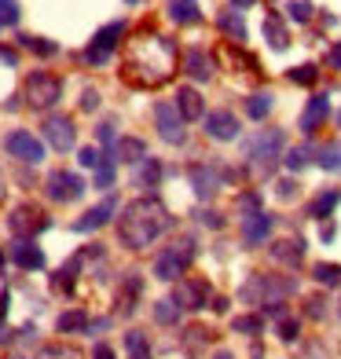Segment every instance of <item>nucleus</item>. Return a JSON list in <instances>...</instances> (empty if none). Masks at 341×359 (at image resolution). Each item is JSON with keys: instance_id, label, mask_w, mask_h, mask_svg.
Listing matches in <instances>:
<instances>
[{"instance_id": "nucleus-50", "label": "nucleus", "mask_w": 341, "mask_h": 359, "mask_svg": "<svg viewBox=\"0 0 341 359\" xmlns=\"http://www.w3.org/2000/svg\"><path fill=\"white\" fill-rule=\"evenodd\" d=\"M275 194H279L283 202L297 198V184H294V180H279V184H275Z\"/></svg>"}, {"instance_id": "nucleus-25", "label": "nucleus", "mask_w": 341, "mask_h": 359, "mask_svg": "<svg viewBox=\"0 0 341 359\" xmlns=\"http://www.w3.org/2000/svg\"><path fill=\"white\" fill-rule=\"evenodd\" d=\"M133 184H136V187H147V191H154V187L161 184V161H158V158H143L140 165H136Z\"/></svg>"}, {"instance_id": "nucleus-45", "label": "nucleus", "mask_w": 341, "mask_h": 359, "mask_svg": "<svg viewBox=\"0 0 341 359\" xmlns=\"http://www.w3.org/2000/svg\"><path fill=\"white\" fill-rule=\"evenodd\" d=\"M114 165H118V161H114V158H107L103 165L95 169V187H103V191H107V187L114 184Z\"/></svg>"}, {"instance_id": "nucleus-44", "label": "nucleus", "mask_w": 341, "mask_h": 359, "mask_svg": "<svg viewBox=\"0 0 341 359\" xmlns=\"http://www.w3.org/2000/svg\"><path fill=\"white\" fill-rule=\"evenodd\" d=\"M209 337H213V334H209V330H202V326H191V330L184 334V345H187V348L194 352V348H202V345H206Z\"/></svg>"}, {"instance_id": "nucleus-24", "label": "nucleus", "mask_w": 341, "mask_h": 359, "mask_svg": "<svg viewBox=\"0 0 341 359\" xmlns=\"http://www.w3.org/2000/svg\"><path fill=\"white\" fill-rule=\"evenodd\" d=\"M81 260H85V253L70 257L67 264H62V268L52 275V290H55V293H74V279H77V268H81Z\"/></svg>"}, {"instance_id": "nucleus-21", "label": "nucleus", "mask_w": 341, "mask_h": 359, "mask_svg": "<svg viewBox=\"0 0 341 359\" xmlns=\"http://www.w3.org/2000/svg\"><path fill=\"white\" fill-rule=\"evenodd\" d=\"M140 286H143V283H140V275H136V271H128L125 279H121V286H118V304H121V308H118V316H121V319H128V316L136 312Z\"/></svg>"}, {"instance_id": "nucleus-41", "label": "nucleus", "mask_w": 341, "mask_h": 359, "mask_svg": "<svg viewBox=\"0 0 341 359\" xmlns=\"http://www.w3.org/2000/svg\"><path fill=\"white\" fill-rule=\"evenodd\" d=\"M316 77H319V70L312 67V62H305V67L290 70V81H294V85H316Z\"/></svg>"}, {"instance_id": "nucleus-35", "label": "nucleus", "mask_w": 341, "mask_h": 359, "mask_svg": "<svg viewBox=\"0 0 341 359\" xmlns=\"http://www.w3.org/2000/svg\"><path fill=\"white\" fill-rule=\"evenodd\" d=\"M169 19L173 22H199V4L194 0H169Z\"/></svg>"}, {"instance_id": "nucleus-57", "label": "nucleus", "mask_w": 341, "mask_h": 359, "mask_svg": "<svg viewBox=\"0 0 341 359\" xmlns=\"http://www.w3.org/2000/svg\"><path fill=\"white\" fill-rule=\"evenodd\" d=\"M232 4H235V8H250V4H253V0H232Z\"/></svg>"}, {"instance_id": "nucleus-62", "label": "nucleus", "mask_w": 341, "mask_h": 359, "mask_svg": "<svg viewBox=\"0 0 341 359\" xmlns=\"http://www.w3.org/2000/svg\"><path fill=\"white\" fill-rule=\"evenodd\" d=\"M337 125H341V110H337Z\"/></svg>"}, {"instance_id": "nucleus-37", "label": "nucleus", "mask_w": 341, "mask_h": 359, "mask_svg": "<svg viewBox=\"0 0 341 359\" xmlns=\"http://www.w3.org/2000/svg\"><path fill=\"white\" fill-rule=\"evenodd\" d=\"M232 330L235 334H246V337H257V334L265 330V316H235Z\"/></svg>"}, {"instance_id": "nucleus-54", "label": "nucleus", "mask_w": 341, "mask_h": 359, "mask_svg": "<svg viewBox=\"0 0 341 359\" xmlns=\"http://www.w3.org/2000/svg\"><path fill=\"white\" fill-rule=\"evenodd\" d=\"M92 359H114V348H110V345H95Z\"/></svg>"}, {"instance_id": "nucleus-59", "label": "nucleus", "mask_w": 341, "mask_h": 359, "mask_svg": "<svg viewBox=\"0 0 341 359\" xmlns=\"http://www.w3.org/2000/svg\"><path fill=\"white\" fill-rule=\"evenodd\" d=\"M213 359H235V355H232V352H217Z\"/></svg>"}, {"instance_id": "nucleus-14", "label": "nucleus", "mask_w": 341, "mask_h": 359, "mask_svg": "<svg viewBox=\"0 0 341 359\" xmlns=\"http://www.w3.org/2000/svg\"><path fill=\"white\" fill-rule=\"evenodd\" d=\"M206 136L217 140V143L235 140V136H239V118H235L232 110H213V114H206Z\"/></svg>"}, {"instance_id": "nucleus-61", "label": "nucleus", "mask_w": 341, "mask_h": 359, "mask_svg": "<svg viewBox=\"0 0 341 359\" xmlns=\"http://www.w3.org/2000/svg\"><path fill=\"white\" fill-rule=\"evenodd\" d=\"M125 4H140V0H125Z\"/></svg>"}, {"instance_id": "nucleus-28", "label": "nucleus", "mask_w": 341, "mask_h": 359, "mask_svg": "<svg viewBox=\"0 0 341 359\" xmlns=\"http://www.w3.org/2000/svg\"><path fill=\"white\" fill-rule=\"evenodd\" d=\"M88 312L85 308H70V312H62L59 319H55V330L59 334H77V330H88Z\"/></svg>"}, {"instance_id": "nucleus-49", "label": "nucleus", "mask_w": 341, "mask_h": 359, "mask_svg": "<svg viewBox=\"0 0 341 359\" xmlns=\"http://www.w3.org/2000/svg\"><path fill=\"white\" fill-rule=\"evenodd\" d=\"M95 140H100L103 147L118 143V140H114V121H100V125H95Z\"/></svg>"}, {"instance_id": "nucleus-63", "label": "nucleus", "mask_w": 341, "mask_h": 359, "mask_svg": "<svg viewBox=\"0 0 341 359\" xmlns=\"http://www.w3.org/2000/svg\"><path fill=\"white\" fill-rule=\"evenodd\" d=\"M15 359H26V355H15Z\"/></svg>"}, {"instance_id": "nucleus-39", "label": "nucleus", "mask_w": 341, "mask_h": 359, "mask_svg": "<svg viewBox=\"0 0 341 359\" xmlns=\"http://www.w3.org/2000/svg\"><path fill=\"white\" fill-rule=\"evenodd\" d=\"M239 213L242 217H253V213H261V194H257V191H246V194H239Z\"/></svg>"}, {"instance_id": "nucleus-8", "label": "nucleus", "mask_w": 341, "mask_h": 359, "mask_svg": "<svg viewBox=\"0 0 341 359\" xmlns=\"http://www.w3.org/2000/svg\"><path fill=\"white\" fill-rule=\"evenodd\" d=\"M44 191H48V198H52V202L67 205V202H77L81 194H85V180H81L77 172L55 169V172H48V180H44Z\"/></svg>"}, {"instance_id": "nucleus-4", "label": "nucleus", "mask_w": 341, "mask_h": 359, "mask_svg": "<svg viewBox=\"0 0 341 359\" xmlns=\"http://www.w3.org/2000/svg\"><path fill=\"white\" fill-rule=\"evenodd\" d=\"M62 95V77L48 74V70H34L22 85V100L29 110H52Z\"/></svg>"}, {"instance_id": "nucleus-7", "label": "nucleus", "mask_w": 341, "mask_h": 359, "mask_svg": "<svg viewBox=\"0 0 341 359\" xmlns=\"http://www.w3.org/2000/svg\"><path fill=\"white\" fill-rule=\"evenodd\" d=\"M121 34H125V22H121V19H118V22H107L100 34L88 41L85 62H92V67H103V62H110V55H114V48H118Z\"/></svg>"}, {"instance_id": "nucleus-11", "label": "nucleus", "mask_w": 341, "mask_h": 359, "mask_svg": "<svg viewBox=\"0 0 341 359\" xmlns=\"http://www.w3.org/2000/svg\"><path fill=\"white\" fill-rule=\"evenodd\" d=\"M187 180H191L194 194H199V198L206 202V198H213V194L220 191V184H224V169L213 165V161H194V165L187 169Z\"/></svg>"}, {"instance_id": "nucleus-40", "label": "nucleus", "mask_w": 341, "mask_h": 359, "mask_svg": "<svg viewBox=\"0 0 341 359\" xmlns=\"http://www.w3.org/2000/svg\"><path fill=\"white\" fill-rule=\"evenodd\" d=\"M19 0H0V26H19Z\"/></svg>"}, {"instance_id": "nucleus-12", "label": "nucleus", "mask_w": 341, "mask_h": 359, "mask_svg": "<svg viewBox=\"0 0 341 359\" xmlns=\"http://www.w3.org/2000/svg\"><path fill=\"white\" fill-rule=\"evenodd\" d=\"M8 227L15 231V238H34L37 231L48 227V217H44V209H37V205H15L11 217H8Z\"/></svg>"}, {"instance_id": "nucleus-29", "label": "nucleus", "mask_w": 341, "mask_h": 359, "mask_svg": "<svg viewBox=\"0 0 341 359\" xmlns=\"http://www.w3.org/2000/svg\"><path fill=\"white\" fill-rule=\"evenodd\" d=\"M265 37H268V44L275 48V52H286L290 34H286V26H283L279 15H268V19H265Z\"/></svg>"}, {"instance_id": "nucleus-19", "label": "nucleus", "mask_w": 341, "mask_h": 359, "mask_svg": "<svg viewBox=\"0 0 341 359\" xmlns=\"http://www.w3.org/2000/svg\"><path fill=\"white\" fill-rule=\"evenodd\" d=\"M327 118H330V100H327V95H312V100H308V107L301 110V133L312 136Z\"/></svg>"}, {"instance_id": "nucleus-26", "label": "nucleus", "mask_w": 341, "mask_h": 359, "mask_svg": "<svg viewBox=\"0 0 341 359\" xmlns=\"http://www.w3.org/2000/svg\"><path fill=\"white\" fill-rule=\"evenodd\" d=\"M337 202H341V194L334 191V187H327V191H319L312 202H308V217H316V220H323V217H330L334 209H337Z\"/></svg>"}, {"instance_id": "nucleus-42", "label": "nucleus", "mask_w": 341, "mask_h": 359, "mask_svg": "<svg viewBox=\"0 0 341 359\" xmlns=\"http://www.w3.org/2000/svg\"><path fill=\"white\" fill-rule=\"evenodd\" d=\"M286 11H290V19H294V22H308V19H312V4H308V0H290Z\"/></svg>"}, {"instance_id": "nucleus-53", "label": "nucleus", "mask_w": 341, "mask_h": 359, "mask_svg": "<svg viewBox=\"0 0 341 359\" xmlns=\"http://www.w3.org/2000/svg\"><path fill=\"white\" fill-rule=\"evenodd\" d=\"M0 62H4V67H19V55H15L11 48H0Z\"/></svg>"}, {"instance_id": "nucleus-13", "label": "nucleus", "mask_w": 341, "mask_h": 359, "mask_svg": "<svg viewBox=\"0 0 341 359\" xmlns=\"http://www.w3.org/2000/svg\"><path fill=\"white\" fill-rule=\"evenodd\" d=\"M173 301L180 308H187V312H199V308L209 304V283L184 275V279H176V286H173Z\"/></svg>"}, {"instance_id": "nucleus-22", "label": "nucleus", "mask_w": 341, "mask_h": 359, "mask_svg": "<svg viewBox=\"0 0 341 359\" xmlns=\"http://www.w3.org/2000/svg\"><path fill=\"white\" fill-rule=\"evenodd\" d=\"M272 260H279L286 268H297L305 260V238H283V242H272Z\"/></svg>"}, {"instance_id": "nucleus-9", "label": "nucleus", "mask_w": 341, "mask_h": 359, "mask_svg": "<svg viewBox=\"0 0 341 359\" xmlns=\"http://www.w3.org/2000/svg\"><path fill=\"white\" fill-rule=\"evenodd\" d=\"M154 125H158V136L173 143V147H180L187 140V128H184V118H180V110H176V103H154Z\"/></svg>"}, {"instance_id": "nucleus-33", "label": "nucleus", "mask_w": 341, "mask_h": 359, "mask_svg": "<svg viewBox=\"0 0 341 359\" xmlns=\"http://www.w3.org/2000/svg\"><path fill=\"white\" fill-rule=\"evenodd\" d=\"M125 352L128 359H151V341L143 330H128L125 334Z\"/></svg>"}, {"instance_id": "nucleus-15", "label": "nucleus", "mask_w": 341, "mask_h": 359, "mask_svg": "<svg viewBox=\"0 0 341 359\" xmlns=\"http://www.w3.org/2000/svg\"><path fill=\"white\" fill-rule=\"evenodd\" d=\"M114 213H118V198H114V194H110V198H103L100 205H92L88 209V213L85 217H81V220H74V231L77 235H88V231H100V227L114 217Z\"/></svg>"}, {"instance_id": "nucleus-20", "label": "nucleus", "mask_w": 341, "mask_h": 359, "mask_svg": "<svg viewBox=\"0 0 341 359\" xmlns=\"http://www.w3.org/2000/svg\"><path fill=\"white\" fill-rule=\"evenodd\" d=\"M184 74L194 81H209L213 77V55L206 48H187L184 52Z\"/></svg>"}, {"instance_id": "nucleus-17", "label": "nucleus", "mask_w": 341, "mask_h": 359, "mask_svg": "<svg viewBox=\"0 0 341 359\" xmlns=\"http://www.w3.org/2000/svg\"><path fill=\"white\" fill-rule=\"evenodd\" d=\"M11 260L26 271H37V268H44V250L34 238H15L11 242Z\"/></svg>"}, {"instance_id": "nucleus-18", "label": "nucleus", "mask_w": 341, "mask_h": 359, "mask_svg": "<svg viewBox=\"0 0 341 359\" xmlns=\"http://www.w3.org/2000/svg\"><path fill=\"white\" fill-rule=\"evenodd\" d=\"M110 158L114 161H125V165H140L143 158H151L147 154V143L143 140H136V136H121L118 143L110 147Z\"/></svg>"}, {"instance_id": "nucleus-47", "label": "nucleus", "mask_w": 341, "mask_h": 359, "mask_svg": "<svg viewBox=\"0 0 341 359\" xmlns=\"http://www.w3.org/2000/svg\"><path fill=\"white\" fill-rule=\"evenodd\" d=\"M77 107L85 110V114L100 110V88H85V92H81V100H77Z\"/></svg>"}, {"instance_id": "nucleus-6", "label": "nucleus", "mask_w": 341, "mask_h": 359, "mask_svg": "<svg viewBox=\"0 0 341 359\" xmlns=\"http://www.w3.org/2000/svg\"><path fill=\"white\" fill-rule=\"evenodd\" d=\"M4 151L11 158H19L22 165H41L44 161V143L29 133V128H15V133L4 136Z\"/></svg>"}, {"instance_id": "nucleus-3", "label": "nucleus", "mask_w": 341, "mask_h": 359, "mask_svg": "<svg viewBox=\"0 0 341 359\" xmlns=\"http://www.w3.org/2000/svg\"><path fill=\"white\" fill-rule=\"evenodd\" d=\"M194 260V238L191 235H180L173 242V246H166L158 257H154V279H161V283H176L180 275L187 271V264Z\"/></svg>"}, {"instance_id": "nucleus-30", "label": "nucleus", "mask_w": 341, "mask_h": 359, "mask_svg": "<svg viewBox=\"0 0 341 359\" xmlns=\"http://www.w3.org/2000/svg\"><path fill=\"white\" fill-rule=\"evenodd\" d=\"M272 107H275V95L272 92H253L250 100H246V114L253 121H265L268 114H272Z\"/></svg>"}, {"instance_id": "nucleus-1", "label": "nucleus", "mask_w": 341, "mask_h": 359, "mask_svg": "<svg viewBox=\"0 0 341 359\" xmlns=\"http://www.w3.org/2000/svg\"><path fill=\"white\" fill-rule=\"evenodd\" d=\"M173 227L169 209L161 205L154 194H143V198H133L121 217H118V238L125 250H147L158 235H166Z\"/></svg>"}, {"instance_id": "nucleus-23", "label": "nucleus", "mask_w": 341, "mask_h": 359, "mask_svg": "<svg viewBox=\"0 0 341 359\" xmlns=\"http://www.w3.org/2000/svg\"><path fill=\"white\" fill-rule=\"evenodd\" d=\"M176 110H180L184 121H199L206 118V103L194 88H176Z\"/></svg>"}, {"instance_id": "nucleus-60", "label": "nucleus", "mask_w": 341, "mask_h": 359, "mask_svg": "<svg viewBox=\"0 0 341 359\" xmlns=\"http://www.w3.org/2000/svg\"><path fill=\"white\" fill-rule=\"evenodd\" d=\"M4 191H8V187H4V176H0V198H4Z\"/></svg>"}, {"instance_id": "nucleus-46", "label": "nucleus", "mask_w": 341, "mask_h": 359, "mask_svg": "<svg viewBox=\"0 0 341 359\" xmlns=\"http://www.w3.org/2000/svg\"><path fill=\"white\" fill-rule=\"evenodd\" d=\"M297 334H301V323H297L294 316H283V319H279V337H283V341H297Z\"/></svg>"}, {"instance_id": "nucleus-16", "label": "nucleus", "mask_w": 341, "mask_h": 359, "mask_svg": "<svg viewBox=\"0 0 341 359\" xmlns=\"http://www.w3.org/2000/svg\"><path fill=\"white\" fill-rule=\"evenodd\" d=\"M272 227H275V217L272 213H253V217H242V242L246 246H261V242L272 235Z\"/></svg>"}, {"instance_id": "nucleus-31", "label": "nucleus", "mask_w": 341, "mask_h": 359, "mask_svg": "<svg viewBox=\"0 0 341 359\" xmlns=\"http://www.w3.org/2000/svg\"><path fill=\"white\" fill-rule=\"evenodd\" d=\"M316 161H319V169H327V172H341V140L323 143L316 151Z\"/></svg>"}, {"instance_id": "nucleus-48", "label": "nucleus", "mask_w": 341, "mask_h": 359, "mask_svg": "<svg viewBox=\"0 0 341 359\" xmlns=\"http://www.w3.org/2000/svg\"><path fill=\"white\" fill-rule=\"evenodd\" d=\"M305 316L308 319H323V316H327V301H323V297H308L305 301Z\"/></svg>"}, {"instance_id": "nucleus-43", "label": "nucleus", "mask_w": 341, "mask_h": 359, "mask_svg": "<svg viewBox=\"0 0 341 359\" xmlns=\"http://www.w3.org/2000/svg\"><path fill=\"white\" fill-rule=\"evenodd\" d=\"M77 161H81V165H85V169H92V172H95V169H100V165H103L107 158H103L100 151H95V147H81V154H77Z\"/></svg>"}, {"instance_id": "nucleus-56", "label": "nucleus", "mask_w": 341, "mask_h": 359, "mask_svg": "<svg viewBox=\"0 0 341 359\" xmlns=\"http://www.w3.org/2000/svg\"><path fill=\"white\" fill-rule=\"evenodd\" d=\"M209 308H213V312H227V301L224 297H213V301H209Z\"/></svg>"}, {"instance_id": "nucleus-51", "label": "nucleus", "mask_w": 341, "mask_h": 359, "mask_svg": "<svg viewBox=\"0 0 341 359\" xmlns=\"http://www.w3.org/2000/svg\"><path fill=\"white\" fill-rule=\"evenodd\" d=\"M199 224H206V227H213V231H217V227H224V217L213 213V209H202V213H199Z\"/></svg>"}, {"instance_id": "nucleus-36", "label": "nucleus", "mask_w": 341, "mask_h": 359, "mask_svg": "<svg viewBox=\"0 0 341 359\" xmlns=\"http://www.w3.org/2000/svg\"><path fill=\"white\" fill-rule=\"evenodd\" d=\"M19 44L26 48V52H34V55H44V59L59 55V44H55V41H44V37H29V34H22V37H19Z\"/></svg>"}, {"instance_id": "nucleus-5", "label": "nucleus", "mask_w": 341, "mask_h": 359, "mask_svg": "<svg viewBox=\"0 0 341 359\" xmlns=\"http://www.w3.org/2000/svg\"><path fill=\"white\" fill-rule=\"evenodd\" d=\"M283 128H261L257 136H250L246 143H242V154H246L250 161H257L261 165V172H268L272 169V161L279 158V151H283Z\"/></svg>"}, {"instance_id": "nucleus-58", "label": "nucleus", "mask_w": 341, "mask_h": 359, "mask_svg": "<svg viewBox=\"0 0 341 359\" xmlns=\"http://www.w3.org/2000/svg\"><path fill=\"white\" fill-rule=\"evenodd\" d=\"M4 264H8V257H4V250H0V275H4Z\"/></svg>"}, {"instance_id": "nucleus-34", "label": "nucleus", "mask_w": 341, "mask_h": 359, "mask_svg": "<svg viewBox=\"0 0 341 359\" xmlns=\"http://www.w3.org/2000/svg\"><path fill=\"white\" fill-rule=\"evenodd\" d=\"M180 312H184V308L176 304L173 297L154 301V323H158V326H176V323H180Z\"/></svg>"}, {"instance_id": "nucleus-52", "label": "nucleus", "mask_w": 341, "mask_h": 359, "mask_svg": "<svg viewBox=\"0 0 341 359\" xmlns=\"http://www.w3.org/2000/svg\"><path fill=\"white\" fill-rule=\"evenodd\" d=\"M327 62L334 70H341V44H330V52H327Z\"/></svg>"}, {"instance_id": "nucleus-38", "label": "nucleus", "mask_w": 341, "mask_h": 359, "mask_svg": "<svg viewBox=\"0 0 341 359\" xmlns=\"http://www.w3.org/2000/svg\"><path fill=\"white\" fill-rule=\"evenodd\" d=\"M312 279L319 286H341V264H316L312 268Z\"/></svg>"}, {"instance_id": "nucleus-27", "label": "nucleus", "mask_w": 341, "mask_h": 359, "mask_svg": "<svg viewBox=\"0 0 341 359\" xmlns=\"http://www.w3.org/2000/svg\"><path fill=\"white\" fill-rule=\"evenodd\" d=\"M217 26L224 29V34H232L235 41H246V19H242V11L239 8H227L217 15Z\"/></svg>"}, {"instance_id": "nucleus-2", "label": "nucleus", "mask_w": 341, "mask_h": 359, "mask_svg": "<svg viewBox=\"0 0 341 359\" xmlns=\"http://www.w3.org/2000/svg\"><path fill=\"white\" fill-rule=\"evenodd\" d=\"M297 290L294 279H279V275H261V271H253L246 286L239 290V297L246 301V304H283V297H290V293Z\"/></svg>"}, {"instance_id": "nucleus-55", "label": "nucleus", "mask_w": 341, "mask_h": 359, "mask_svg": "<svg viewBox=\"0 0 341 359\" xmlns=\"http://www.w3.org/2000/svg\"><path fill=\"white\" fill-rule=\"evenodd\" d=\"M319 235H323V242H330V238L337 235V227H334V224H323V227H319Z\"/></svg>"}, {"instance_id": "nucleus-32", "label": "nucleus", "mask_w": 341, "mask_h": 359, "mask_svg": "<svg viewBox=\"0 0 341 359\" xmlns=\"http://www.w3.org/2000/svg\"><path fill=\"white\" fill-rule=\"evenodd\" d=\"M312 154H316V147H312V143L290 147V151H286V169H290V172H301L305 165H312Z\"/></svg>"}, {"instance_id": "nucleus-10", "label": "nucleus", "mask_w": 341, "mask_h": 359, "mask_svg": "<svg viewBox=\"0 0 341 359\" xmlns=\"http://www.w3.org/2000/svg\"><path fill=\"white\" fill-rule=\"evenodd\" d=\"M41 133L48 140V147H55L59 154H67L74 151V143H77V133H74V121L67 118V114H48L44 125H41Z\"/></svg>"}]
</instances>
